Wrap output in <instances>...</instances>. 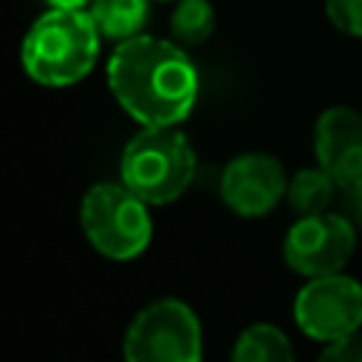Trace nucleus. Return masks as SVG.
<instances>
[{
    "label": "nucleus",
    "instance_id": "ddd939ff",
    "mask_svg": "<svg viewBox=\"0 0 362 362\" xmlns=\"http://www.w3.org/2000/svg\"><path fill=\"white\" fill-rule=\"evenodd\" d=\"M215 31V8L209 0H175L170 11V37L184 45H201Z\"/></svg>",
    "mask_w": 362,
    "mask_h": 362
},
{
    "label": "nucleus",
    "instance_id": "4468645a",
    "mask_svg": "<svg viewBox=\"0 0 362 362\" xmlns=\"http://www.w3.org/2000/svg\"><path fill=\"white\" fill-rule=\"evenodd\" d=\"M325 14L342 34L362 37V0H325Z\"/></svg>",
    "mask_w": 362,
    "mask_h": 362
},
{
    "label": "nucleus",
    "instance_id": "423d86ee",
    "mask_svg": "<svg viewBox=\"0 0 362 362\" xmlns=\"http://www.w3.org/2000/svg\"><path fill=\"white\" fill-rule=\"evenodd\" d=\"M297 328L317 342H337L362 328V283L337 272L308 277L294 297Z\"/></svg>",
    "mask_w": 362,
    "mask_h": 362
},
{
    "label": "nucleus",
    "instance_id": "6e6552de",
    "mask_svg": "<svg viewBox=\"0 0 362 362\" xmlns=\"http://www.w3.org/2000/svg\"><path fill=\"white\" fill-rule=\"evenodd\" d=\"M286 170L269 153H240L221 173V201L240 218H263L269 215L280 198H286Z\"/></svg>",
    "mask_w": 362,
    "mask_h": 362
},
{
    "label": "nucleus",
    "instance_id": "f3484780",
    "mask_svg": "<svg viewBox=\"0 0 362 362\" xmlns=\"http://www.w3.org/2000/svg\"><path fill=\"white\" fill-rule=\"evenodd\" d=\"M51 8H88L90 0H45Z\"/></svg>",
    "mask_w": 362,
    "mask_h": 362
},
{
    "label": "nucleus",
    "instance_id": "dca6fc26",
    "mask_svg": "<svg viewBox=\"0 0 362 362\" xmlns=\"http://www.w3.org/2000/svg\"><path fill=\"white\" fill-rule=\"evenodd\" d=\"M345 215L356 223V229L362 226V184L345 189Z\"/></svg>",
    "mask_w": 362,
    "mask_h": 362
},
{
    "label": "nucleus",
    "instance_id": "f03ea898",
    "mask_svg": "<svg viewBox=\"0 0 362 362\" xmlns=\"http://www.w3.org/2000/svg\"><path fill=\"white\" fill-rule=\"evenodd\" d=\"M99 28L88 8H48L20 48L25 74L45 88H68L90 74L99 57Z\"/></svg>",
    "mask_w": 362,
    "mask_h": 362
},
{
    "label": "nucleus",
    "instance_id": "a211bd4d",
    "mask_svg": "<svg viewBox=\"0 0 362 362\" xmlns=\"http://www.w3.org/2000/svg\"><path fill=\"white\" fill-rule=\"evenodd\" d=\"M158 3H175V0H158Z\"/></svg>",
    "mask_w": 362,
    "mask_h": 362
},
{
    "label": "nucleus",
    "instance_id": "f257e3e1",
    "mask_svg": "<svg viewBox=\"0 0 362 362\" xmlns=\"http://www.w3.org/2000/svg\"><path fill=\"white\" fill-rule=\"evenodd\" d=\"M107 88L141 127L181 124L198 99V68L175 40L139 34L116 42Z\"/></svg>",
    "mask_w": 362,
    "mask_h": 362
},
{
    "label": "nucleus",
    "instance_id": "2eb2a0df",
    "mask_svg": "<svg viewBox=\"0 0 362 362\" xmlns=\"http://www.w3.org/2000/svg\"><path fill=\"white\" fill-rule=\"evenodd\" d=\"M317 362H362V334H351L345 339L328 342Z\"/></svg>",
    "mask_w": 362,
    "mask_h": 362
},
{
    "label": "nucleus",
    "instance_id": "0eeeda50",
    "mask_svg": "<svg viewBox=\"0 0 362 362\" xmlns=\"http://www.w3.org/2000/svg\"><path fill=\"white\" fill-rule=\"evenodd\" d=\"M356 249V223L348 215L320 212L297 218L283 238V260L303 277L337 274Z\"/></svg>",
    "mask_w": 362,
    "mask_h": 362
},
{
    "label": "nucleus",
    "instance_id": "7ed1b4c3",
    "mask_svg": "<svg viewBox=\"0 0 362 362\" xmlns=\"http://www.w3.org/2000/svg\"><path fill=\"white\" fill-rule=\"evenodd\" d=\"M119 181L150 206L170 204L187 192L195 178V150L178 124L141 127L122 150Z\"/></svg>",
    "mask_w": 362,
    "mask_h": 362
},
{
    "label": "nucleus",
    "instance_id": "39448f33",
    "mask_svg": "<svg viewBox=\"0 0 362 362\" xmlns=\"http://www.w3.org/2000/svg\"><path fill=\"white\" fill-rule=\"evenodd\" d=\"M124 362H204L195 311L178 297L147 303L124 331Z\"/></svg>",
    "mask_w": 362,
    "mask_h": 362
},
{
    "label": "nucleus",
    "instance_id": "9b49d317",
    "mask_svg": "<svg viewBox=\"0 0 362 362\" xmlns=\"http://www.w3.org/2000/svg\"><path fill=\"white\" fill-rule=\"evenodd\" d=\"M229 362H294V351L277 325L252 322L238 334Z\"/></svg>",
    "mask_w": 362,
    "mask_h": 362
},
{
    "label": "nucleus",
    "instance_id": "1a4fd4ad",
    "mask_svg": "<svg viewBox=\"0 0 362 362\" xmlns=\"http://www.w3.org/2000/svg\"><path fill=\"white\" fill-rule=\"evenodd\" d=\"M314 153L339 189L362 184V113L348 105L325 107L314 124Z\"/></svg>",
    "mask_w": 362,
    "mask_h": 362
},
{
    "label": "nucleus",
    "instance_id": "9d476101",
    "mask_svg": "<svg viewBox=\"0 0 362 362\" xmlns=\"http://www.w3.org/2000/svg\"><path fill=\"white\" fill-rule=\"evenodd\" d=\"M88 14L102 37L124 42L141 34L150 14V0H90Z\"/></svg>",
    "mask_w": 362,
    "mask_h": 362
},
{
    "label": "nucleus",
    "instance_id": "20e7f679",
    "mask_svg": "<svg viewBox=\"0 0 362 362\" xmlns=\"http://www.w3.org/2000/svg\"><path fill=\"white\" fill-rule=\"evenodd\" d=\"M147 206L150 204L141 201L127 184L99 181L82 195L79 223L88 243L99 255L110 260H130L139 257L153 238Z\"/></svg>",
    "mask_w": 362,
    "mask_h": 362
},
{
    "label": "nucleus",
    "instance_id": "f8f14e48",
    "mask_svg": "<svg viewBox=\"0 0 362 362\" xmlns=\"http://www.w3.org/2000/svg\"><path fill=\"white\" fill-rule=\"evenodd\" d=\"M337 189H339V184L320 164L317 167H303L288 178L286 201L297 212V218H308V215L328 212Z\"/></svg>",
    "mask_w": 362,
    "mask_h": 362
}]
</instances>
